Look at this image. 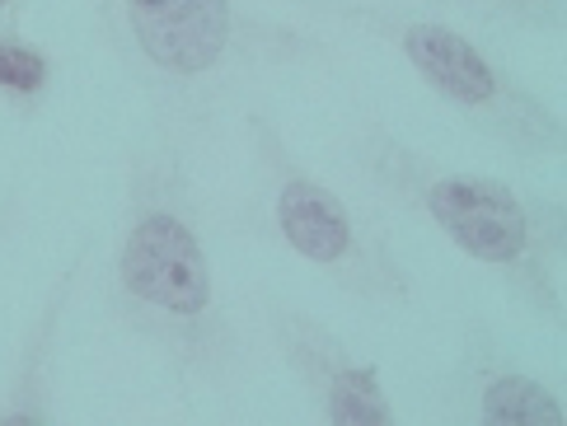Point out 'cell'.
<instances>
[{"mask_svg":"<svg viewBox=\"0 0 567 426\" xmlns=\"http://www.w3.org/2000/svg\"><path fill=\"white\" fill-rule=\"evenodd\" d=\"M104 310L184 394L230 389L245 365V337L216 287L197 178L178 136L155 132L151 146L127 155Z\"/></svg>","mask_w":567,"mask_h":426,"instance_id":"cell-1","label":"cell"},{"mask_svg":"<svg viewBox=\"0 0 567 426\" xmlns=\"http://www.w3.org/2000/svg\"><path fill=\"white\" fill-rule=\"evenodd\" d=\"M94 33L146 94L159 132L188 150L249 80L333 56L310 24L258 14L245 0H94Z\"/></svg>","mask_w":567,"mask_h":426,"instance_id":"cell-2","label":"cell"},{"mask_svg":"<svg viewBox=\"0 0 567 426\" xmlns=\"http://www.w3.org/2000/svg\"><path fill=\"white\" fill-rule=\"evenodd\" d=\"M352 159L375 193L417 211L445 243L488 268L516 304L563 329V207H539L506 178L441 165L384 122L357 132Z\"/></svg>","mask_w":567,"mask_h":426,"instance_id":"cell-3","label":"cell"},{"mask_svg":"<svg viewBox=\"0 0 567 426\" xmlns=\"http://www.w3.org/2000/svg\"><path fill=\"white\" fill-rule=\"evenodd\" d=\"M245 136L254 169L262 174V207L268 226L287 253L315 268L329 287L380 310H409L417 300V281L403 268L390 230L371 207H352L333 183H323L306 159H300L281 127L249 108Z\"/></svg>","mask_w":567,"mask_h":426,"instance_id":"cell-4","label":"cell"},{"mask_svg":"<svg viewBox=\"0 0 567 426\" xmlns=\"http://www.w3.org/2000/svg\"><path fill=\"white\" fill-rule=\"evenodd\" d=\"M306 10L390 43L445 108H455L502 150L563 155V113H554L530 85H520L464 29L403 0H306Z\"/></svg>","mask_w":567,"mask_h":426,"instance_id":"cell-5","label":"cell"},{"mask_svg":"<svg viewBox=\"0 0 567 426\" xmlns=\"http://www.w3.org/2000/svg\"><path fill=\"white\" fill-rule=\"evenodd\" d=\"M262 329L272 352L306 389L315 413L333 426H394L399 413L371 361H361L329 323H319L291 300H262Z\"/></svg>","mask_w":567,"mask_h":426,"instance_id":"cell-6","label":"cell"},{"mask_svg":"<svg viewBox=\"0 0 567 426\" xmlns=\"http://www.w3.org/2000/svg\"><path fill=\"white\" fill-rule=\"evenodd\" d=\"M455 384L470 422H483V426H563L567 422L563 398L539 375L520 371L502 352L493 329H483V323L464 329Z\"/></svg>","mask_w":567,"mask_h":426,"instance_id":"cell-7","label":"cell"},{"mask_svg":"<svg viewBox=\"0 0 567 426\" xmlns=\"http://www.w3.org/2000/svg\"><path fill=\"white\" fill-rule=\"evenodd\" d=\"M90 258H94V249H90V243H80L75 258L66 262L62 272H56V281L48 287L43 304L33 310V323H29V333H24V347H19L10 384H6V398H0V426H14V422L48 426L56 417V403H52L56 347H62V329H66L71 300L80 291V281L90 277Z\"/></svg>","mask_w":567,"mask_h":426,"instance_id":"cell-8","label":"cell"},{"mask_svg":"<svg viewBox=\"0 0 567 426\" xmlns=\"http://www.w3.org/2000/svg\"><path fill=\"white\" fill-rule=\"evenodd\" d=\"M52 56L43 43H33L19 29H0V94L19 113H38L52 94Z\"/></svg>","mask_w":567,"mask_h":426,"instance_id":"cell-9","label":"cell"},{"mask_svg":"<svg viewBox=\"0 0 567 426\" xmlns=\"http://www.w3.org/2000/svg\"><path fill=\"white\" fill-rule=\"evenodd\" d=\"M455 6L488 10L525 29H563V14H567V0H455Z\"/></svg>","mask_w":567,"mask_h":426,"instance_id":"cell-10","label":"cell"},{"mask_svg":"<svg viewBox=\"0 0 567 426\" xmlns=\"http://www.w3.org/2000/svg\"><path fill=\"white\" fill-rule=\"evenodd\" d=\"M10 211H14V207H10V201H0V230H6V220H10Z\"/></svg>","mask_w":567,"mask_h":426,"instance_id":"cell-11","label":"cell"},{"mask_svg":"<svg viewBox=\"0 0 567 426\" xmlns=\"http://www.w3.org/2000/svg\"><path fill=\"white\" fill-rule=\"evenodd\" d=\"M10 6H14V0H0V14H6V10H10Z\"/></svg>","mask_w":567,"mask_h":426,"instance_id":"cell-12","label":"cell"}]
</instances>
